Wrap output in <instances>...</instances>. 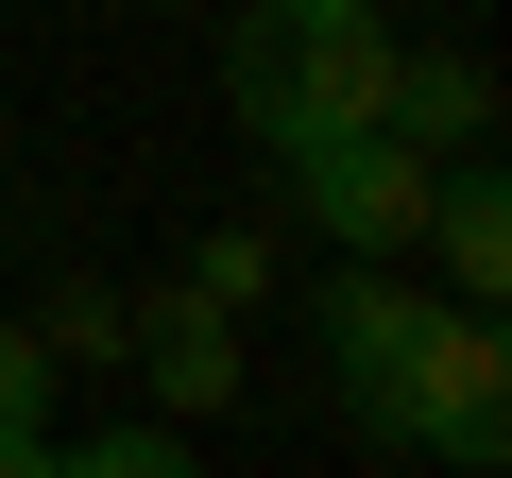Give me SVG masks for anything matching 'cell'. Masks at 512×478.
<instances>
[{
  "label": "cell",
  "mask_w": 512,
  "mask_h": 478,
  "mask_svg": "<svg viewBox=\"0 0 512 478\" xmlns=\"http://www.w3.org/2000/svg\"><path fill=\"white\" fill-rule=\"evenodd\" d=\"M393 0H222V120L256 154H325V137H376L393 103Z\"/></svg>",
  "instance_id": "obj_1"
},
{
  "label": "cell",
  "mask_w": 512,
  "mask_h": 478,
  "mask_svg": "<svg viewBox=\"0 0 512 478\" xmlns=\"http://www.w3.org/2000/svg\"><path fill=\"white\" fill-rule=\"evenodd\" d=\"M291 205H308V239H325L342 274H410L427 154H410V137H325V154H291Z\"/></svg>",
  "instance_id": "obj_2"
},
{
  "label": "cell",
  "mask_w": 512,
  "mask_h": 478,
  "mask_svg": "<svg viewBox=\"0 0 512 478\" xmlns=\"http://www.w3.org/2000/svg\"><path fill=\"white\" fill-rule=\"evenodd\" d=\"M427 308H444V291H410V274H325V291H308L325 393H342L376 444H410V359H427Z\"/></svg>",
  "instance_id": "obj_3"
},
{
  "label": "cell",
  "mask_w": 512,
  "mask_h": 478,
  "mask_svg": "<svg viewBox=\"0 0 512 478\" xmlns=\"http://www.w3.org/2000/svg\"><path fill=\"white\" fill-rule=\"evenodd\" d=\"M410 444H427V461H461V478H495V461H512V342H495V308H427Z\"/></svg>",
  "instance_id": "obj_4"
},
{
  "label": "cell",
  "mask_w": 512,
  "mask_h": 478,
  "mask_svg": "<svg viewBox=\"0 0 512 478\" xmlns=\"http://www.w3.org/2000/svg\"><path fill=\"white\" fill-rule=\"evenodd\" d=\"M120 325H137L120 359L154 376V410H171V427H205V410H239V308H205L188 274H154V291H137Z\"/></svg>",
  "instance_id": "obj_5"
},
{
  "label": "cell",
  "mask_w": 512,
  "mask_h": 478,
  "mask_svg": "<svg viewBox=\"0 0 512 478\" xmlns=\"http://www.w3.org/2000/svg\"><path fill=\"white\" fill-rule=\"evenodd\" d=\"M427 257H444V308H495L512 291V188H495V154H444L427 171Z\"/></svg>",
  "instance_id": "obj_6"
},
{
  "label": "cell",
  "mask_w": 512,
  "mask_h": 478,
  "mask_svg": "<svg viewBox=\"0 0 512 478\" xmlns=\"http://www.w3.org/2000/svg\"><path fill=\"white\" fill-rule=\"evenodd\" d=\"M376 137H410L427 171H444V154H495V69H478V52H393Z\"/></svg>",
  "instance_id": "obj_7"
},
{
  "label": "cell",
  "mask_w": 512,
  "mask_h": 478,
  "mask_svg": "<svg viewBox=\"0 0 512 478\" xmlns=\"http://www.w3.org/2000/svg\"><path fill=\"white\" fill-rule=\"evenodd\" d=\"M69 478H205V461H188V427H103V444H69Z\"/></svg>",
  "instance_id": "obj_8"
},
{
  "label": "cell",
  "mask_w": 512,
  "mask_h": 478,
  "mask_svg": "<svg viewBox=\"0 0 512 478\" xmlns=\"http://www.w3.org/2000/svg\"><path fill=\"white\" fill-rule=\"evenodd\" d=\"M35 342H52V359H120V291H86V274H69V291L35 308Z\"/></svg>",
  "instance_id": "obj_9"
},
{
  "label": "cell",
  "mask_w": 512,
  "mask_h": 478,
  "mask_svg": "<svg viewBox=\"0 0 512 478\" xmlns=\"http://www.w3.org/2000/svg\"><path fill=\"white\" fill-rule=\"evenodd\" d=\"M0 427H52V342L0 325Z\"/></svg>",
  "instance_id": "obj_10"
},
{
  "label": "cell",
  "mask_w": 512,
  "mask_h": 478,
  "mask_svg": "<svg viewBox=\"0 0 512 478\" xmlns=\"http://www.w3.org/2000/svg\"><path fill=\"white\" fill-rule=\"evenodd\" d=\"M0 478H69V444L52 427H0Z\"/></svg>",
  "instance_id": "obj_11"
},
{
  "label": "cell",
  "mask_w": 512,
  "mask_h": 478,
  "mask_svg": "<svg viewBox=\"0 0 512 478\" xmlns=\"http://www.w3.org/2000/svg\"><path fill=\"white\" fill-rule=\"evenodd\" d=\"M171 18H222V0H171Z\"/></svg>",
  "instance_id": "obj_12"
}]
</instances>
